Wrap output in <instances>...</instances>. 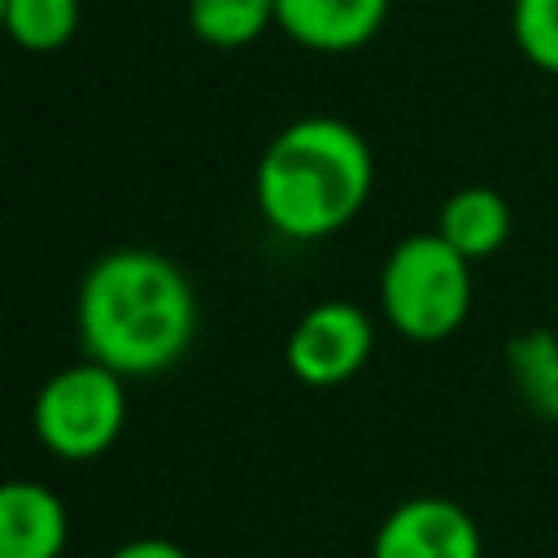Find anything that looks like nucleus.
<instances>
[{
  "mask_svg": "<svg viewBox=\"0 0 558 558\" xmlns=\"http://www.w3.org/2000/svg\"><path fill=\"white\" fill-rule=\"evenodd\" d=\"M74 318L87 357L126 379H144L187 353L196 336V292L166 253L113 248L87 266Z\"/></svg>",
  "mask_w": 558,
  "mask_h": 558,
  "instance_id": "obj_1",
  "label": "nucleus"
},
{
  "mask_svg": "<svg viewBox=\"0 0 558 558\" xmlns=\"http://www.w3.org/2000/svg\"><path fill=\"white\" fill-rule=\"evenodd\" d=\"M375 183V157L344 118H296L257 157L253 196L283 240H327L349 227Z\"/></svg>",
  "mask_w": 558,
  "mask_h": 558,
  "instance_id": "obj_2",
  "label": "nucleus"
},
{
  "mask_svg": "<svg viewBox=\"0 0 558 558\" xmlns=\"http://www.w3.org/2000/svg\"><path fill=\"white\" fill-rule=\"evenodd\" d=\"M379 305L405 340H449L471 314V262L440 231L405 235L379 270Z\"/></svg>",
  "mask_w": 558,
  "mask_h": 558,
  "instance_id": "obj_3",
  "label": "nucleus"
},
{
  "mask_svg": "<svg viewBox=\"0 0 558 558\" xmlns=\"http://www.w3.org/2000/svg\"><path fill=\"white\" fill-rule=\"evenodd\" d=\"M39 445L61 462H87L113 449L126 427V375L83 357L44 379L31 405Z\"/></svg>",
  "mask_w": 558,
  "mask_h": 558,
  "instance_id": "obj_4",
  "label": "nucleus"
},
{
  "mask_svg": "<svg viewBox=\"0 0 558 558\" xmlns=\"http://www.w3.org/2000/svg\"><path fill=\"white\" fill-rule=\"evenodd\" d=\"M375 349V323L353 301H318L288 331L283 362L310 388H336L353 379Z\"/></svg>",
  "mask_w": 558,
  "mask_h": 558,
  "instance_id": "obj_5",
  "label": "nucleus"
},
{
  "mask_svg": "<svg viewBox=\"0 0 558 558\" xmlns=\"http://www.w3.org/2000/svg\"><path fill=\"white\" fill-rule=\"evenodd\" d=\"M371 558H484L480 523L449 497H410L388 510Z\"/></svg>",
  "mask_w": 558,
  "mask_h": 558,
  "instance_id": "obj_6",
  "label": "nucleus"
},
{
  "mask_svg": "<svg viewBox=\"0 0 558 558\" xmlns=\"http://www.w3.org/2000/svg\"><path fill=\"white\" fill-rule=\"evenodd\" d=\"M388 0H275V26L310 52H353L379 35Z\"/></svg>",
  "mask_w": 558,
  "mask_h": 558,
  "instance_id": "obj_7",
  "label": "nucleus"
},
{
  "mask_svg": "<svg viewBox=\"0 0 558 558\" xmlns=\"http://www.w3.org/2000/svg\"><path fill=\"white\" fill-rule=\"evenodd\" d=\"M70 541L65 501L39 480H0V558H61Z\"/></svg>",
  "mask_w": 558,
  "mask_h": 558,
  "instance_id": "obj_8",
  "label": "nucleus"
},
{
  "mask_svg": "<svg viewBox=\"0 0 558 558\" xmlns=\"http://www.w3.org/2000/svg\"><path fill=\"white\" fill-rule=\"evenodd\" d=\"M436 231H440L466 262L493 257V253L510 240V205H506L501 192H493V187H484V183L458 187V192L440 205Z\"/></svg>",
  "mask_w": 558,
  "mask_h": 558,
  "instance_id": "obj_9",
  "label": "nucleus"
},
{
  "mask_svg": "<svg viewBox=\"0 0 558 558\" xmlns=\"http://www.w3.org/2000/svg\"><path fill=\"white\" fill-rule=\"evenodd\" d=\"M510 379L519 397L549 423H558V336L545 327H532L506 344Z\"/></svg>",
  "mask_w": 558,
  "mask_h": 558,
  "instance_id": "obj_10",
  "label": "nucleus"
},
{
  "mask_svg": "<svg viewBox=\"0 0 558 558\" xmlns=\"http://www.w3.org/2000/svg\"><path fill=\"white\" fill-rule=\"evenodd\" d=\"M187 26L201 44L244 48L275 26V0H187Z\"/></svg>",
  "mask_w": 558,
  "mask_h": 558,
  "instance_id": "obj_11",
  "label": "nucleus"
},
{
  "mask_svg": "<svg viewBox=\"0 0 558 558\" xmlns=\"http://www.w3.org/2000/svg\"><path fill=\"white\" fill-rule=\"evenodd\" d=\"M78 31V0H4V35L26 52H57Z\"/></svg>",
  "mask_w": 558,
  "mask_h": 558,
  "instance_id": "obj_12",
  "label": "nucleus"
},
{
  "mask_svg": "<svg viewBox=\"0 0 558 558\" xmlns=\"http://www.w3.org/2000/svg\"><path fill=\"white\" fill-rule=\"evenodd\" d=\"M510 31L519 52L558 78V0H514L510 4Z\"/></svg>",
  "mask_w": 558,
  "mask_h": 558,
  "instance_id": "obj_13",
  "label": "nucleus"
},
{
  "mask_svg": "<svg viewBox=\"0 0 558 558\" xmlns=\"http://www.w3.org/2000/svg\"><path fill=\"white\" fill-rule=\"evenodd\" d=\"M109 558H187V554L166 536H135V541H122Z\"/></svg>",
  "mask_w": 558,
  "mask_h": 558,
  "instance_id": "obj_14",
  "label": "nucleus"
},
{
  "mask_svg": "<svg viewBox=\"0 0 558 558\" xmlns=\"http://www.w3.org/2000/svg\"><path fill=\"white\" fill-rule=\"evenodd\" d=\"M0 35H4V0H0Z\"/></svg>",
  "mask_w": 558,
  "mask_h": 558,
  "instance_id": "obj_15",
  "label": "nucleus"
}]
</instances>
